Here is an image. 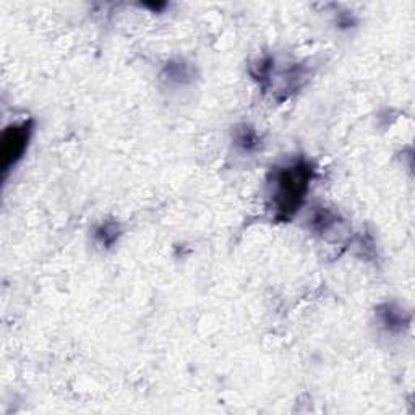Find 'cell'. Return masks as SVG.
<instances>
[{
	"instance_id": "1",
	"label": "cell",
	"mask_w": 415,
	"mask_h": 415,
	"mask_svg": "<svg viewBox=\"0 0 415 415\" xmlns=\"http://www.w3.org/2000/svg\"><path fill=\"white\" fill-rule=\"evenodd\" d=\"M314 179V168L309 161L294 159L277 165L268 179V200L275 216L287 221L304 204Z\"/></svg>"
},
{
	"instance_id": "2",
	"label": "cell",
	"mask_w": 415,
	"mask_h": 415,
	"mask_svg": "<svg viewBox=\"0 0 415 415\" xmlns=\"http://www.w3.org/2000/svg\"><path fill=\"white\" fill-rule=\"evenodd\" d=\"M33 133V122L24 120L19 124L10 125L3 130L2 135V156H3V172L12 170L24 156L29 140Z\"/></svg>"
},
{
	"instance_id": "3",
	"label": "cell",
	"mask_w": 415,
	"mask_h": 415,
	"mask_svg": "<svg viewBox=\"0 0 415 415\" xmlns=\"http://www.w3.org/2000/svg\"><path fill=\"white\" fill-rule=\"evenodd\" d=\"M377 318L380 321V326L389 331V333H399V331L407 325V318L404 310L399 309V307L394 304H384L378 307Z\"/></svg>"
},
{
	"instance_id": "4",
	"label": "cell",
	"mask_w": 415,
	"mask_h": 415,
	"mask_svg": "<svg viewBox=\"0 0 415 415\" xmlns=\"http://www.w3.org/2000/svg\"><path fill=\"white\" fill-rule=\"evenodd\" d=\"M339 224L341 221L338 214L328 208H316L310 221L311 229L323 234V236H328V234L333 232L336 227H339Z\"/></svg>"
},
{
	"instance_id": "5",
	"label": "cell",
	"mask_w": 415,
	"mask_h": 415,
	"mask_svg": "<svg viewBox=\"0 0 415 415\" xmlns=\"http://www.w3.org/2000/svg\"><path fill=\"white\" fill-rule=\"evenodd\" d=\"M234 143L243 153H253L260 146V136L252 127L241 125L234 130Z\"/></svg>"
},
{
	"instance_id": "6",
	"label": "cell",
	"mask_w": 415,
	"mask_h": 415,
	"mask_svg": "<svg viewBox=\"0 0 415 415\" xmlns=\"http://www.w3.org/2000/svg\"><path fill=\"white\" fill-rule=\"evenodd\" d=\"M165 78L170 83H177V85H185L193 78V70L188 63H185L184 60L179 62H169L168 67H165Z\"/></svg>"
},
{
	"instance_id": "7",
	"label": "cell",
	"mask_w": 415,
	"mask_h": 415,
	"mask_svg": "<svg viewBox=\"0 0 415 415\" xmlns=\"http://www.w3.org/2000/svg\"><path fill=\"white\" fill-rule=\"evenodd\" d=\"M117 237H119V226L115 222L101 224L96 231V241L102 247H111L117 241Z\"/></svg>"
}]
</instances>
